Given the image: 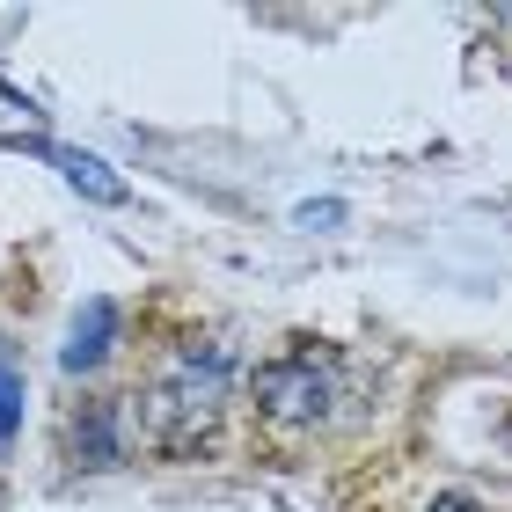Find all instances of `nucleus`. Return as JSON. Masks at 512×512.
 I'll use <instances>...</instances> for the list:
<instances>
[{
    "instance_id": "f257e3e1",
    "label": "nucleus",
    "mask_w": 512,
    "mask_h": 512,
    "mask_svg": "<svg viewBox=\"0 0 512 512\" xmlns=\"http://www.w3.org/2000/svg\"><path fill=\"white\" fill-rule=\"evenodd\" d=\"M220 403H227L220 352H205V366H198V352H183L169 374L154 381V395H147V439L161 454H191L198 439L220 425Z\"/></svg>"
},
{
    "instance_id": "f03ea898",
    "label": "nucleus",
    "mask_w": 512,
    "mask_h": 512,
    "mask_svg": "<svg viewBox=\"0 0 512 512\" xmlns=\"http://www.w3.org/2000/svg\"><path fill=\"white\" fill-rule=\"evenodd\" d=\"M337 395V366L322 352H286L271 366H256V403H264L271 425H315Z\"/></svg>"
},
{
    "instance_id": "7ed1b4c3",
    "label": "nucleus",
    "mask_w": 512,
    "mask_h": 512,
    "mask_svg": "<svg viewBox=\"0 0 512 512\" xmlns=\"http://www.w3.org/2000/svg\"><path fill=\"white\" fill-rule=\"evenodd\" d=\"M110 344H118V308H110V300H88V308L74 315V330H66L59 366L66 374H96V366L110 359Z\"/></svg>"
},
{
    "instance_id": "20e7f679",
    "label": "nucleus",
    "mask_w": 512,
    "mask_h": 512,
    "mask_svg": "<svg viewBox=\"0 0 512 512\" xmlns=\"http://www.w3.org/2000/svg\"><path fill=\"white\" fill-rule=\"evenodd\" d=\"M44 161H59V176L74 183L81 198H96V205H125V176H110L96 154H81V147H37Z\"/></svg>"
},
{
    "instance_id": "39448f33",
    "label": "nucleus",
    "mask_w": 512,
    "mask_h": 512,
    "mask_svg": "<svg viewBox=\"0 0 512 512\" xmlns=\"http://www.w3.org/2000/svg\"><path fill=\"white\" fill-rule=\"evenodd\" d=\"M74 454L88 461V469L118 461V410H110V403H96L88 417H74Z\"/></svg>"
},
{
    "instance_id": "423d86ee",
    "label": "nucleus",
    "mask_w": 512,
    "mask_h": 512,
    "mask_svg": "<svg viewBox=\"0 0 512 512\" xmlns=\"http://www.w3.org/2000/svg\"><path fill=\"white\" fill-rule=\"evenodd\" d=\"M15 425H22V374H15V366H0V447L15 439Z\"/></svg>"
},
{
    "instance_id": "0eeeda50",
    "label": "nucleus",
    "mask_w": 512,
    "mask_h": 512,
    "mask_svg": "<svg viewBox=\"0 0 512 512\" xmlns=\"http://www.w3.org/2000/svg\"><path fill=\"white\" fill-rule=\"evenodd\" d=\"M425 512H483V505H476V498H461V491H447V498H432Z\"/></svg>"
}]
</instances>
